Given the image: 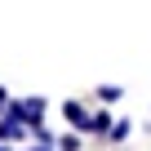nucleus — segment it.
<instances>
[{
  "instance_id": "1a4fd4ad",
  "label": "nucleus",
  "mask_w": 151,
  "mask_h": 151,
  "mask_svg": "<svg viewBox=\"0 0 151 151\" xmlns=\"http://www.w3.org/2000/svg\"><path fill=\"white\" fill-rule=\"evenodd\" d=\"M0 151H9V142H0Z\"/></svg>"
},
{
  "instance_id": "39448f33",
  "label": "nucleus",
  "mask_w": 151,
  "mask_h": 151,
  "mask_svg": "<svg viewBox=\"0 0 151 151\" xmlns=\"http://www.w3.org/2000/svg\"><path fill=\"white\" fill-rule=\"evenodd\" d=\"M129 129H133V124H129V120H116V129H111V133H107V138H111V142H124V138H129Z\"/></svg>"
},
{
  "instance_id": "6e6552de",
  "label": "nucleus",
  "mask_w": 151,
  "mask_h": 151,
  "mask_svg": "<svg viewBox=\"0 0 151 151\" xmlns=\"http://www.w3.org/2000/svg\"><path fill=\"white\" fill-rule=\"evenodd\" d=\"M0 111H9V93L5 89H0Z\"/></svg>"
},
{
  "instance_id": "f257e3e1",
  "label": "nucleus",
  "mask_w": 151,
  "mask_h": 151,
  "mask_svg": "<svg viewBox=\"0 0 151 151\" xmlns=\"http://www.w3.org/2000/svg\"><path fill=\"white\" fill-rule=\"evenodd\" d=\"M36 129L22 120V116H14V111H5L0 116V142H22V138H31Z\"/></svg>"
},
{
  "instance_id": "423d86ee",
  "label": "nucleus",
  "mask_w": 151,
  "mask_h": 151,
  "mask_svg": "<svg viewBox=\"0 0 151 151\" xmlns=\"http://www.w3.org/2000/svg\"><path fill=\"white\" fill-rule=\"evenodd\" d=\"M58 151H80V138H76V133H62L58 138Z\"/></svg>"
},
{
  "instance_id": "7ed1b4c3",
  "label": "nucleus",
  "mask_w": 151,
  "mask_h": 151,
  "mask_svg": "<svg viewBox=\"0 0 151 151\" xmlns=\"http://www.w3.org/2000/svg\"><path fill=\"white\" fill-rule=\"evenodd\" d=\"M62 120H67V124H76L80 133H89V124H93V116H89L80 102H76V98H67V102H62Z\"/></svg>"
},
{
  "instance_id": "20e7f679",
  "label": "nucleus",
  "mask_w": 151,
  "mask_h": 151,
  "mask_svg": "<svg viewBox=\"0 0 151 151\" xmlns=\"http://www.w3.org/2000/svg\"><path fill=\"white\" fill-rule=\"evenodd\" d=\"M111 129H116V124H111V116H107V111H98V116H93V124H89V133H111Z\"/></svg>"
},
{
  "instance_id": "f03ea898",
  "label": "nucleus",
  "mask_w": 151,
  "mask_h": 151,
  "mask_svg": "<svg viewBox=\"0 0 151 151\" xmlns=\"http://www.w3.org/2000/svg\"><path fill=\"white\" fill-rule=\"evenodd\" d=\"M9 111L22 116L31 129H40V120H45V98H18V102H9Z\"/></svg>"
},
{
  "instance_id": "0eeeda50",
  "label": "nucleus",
  "mask_w": 151,
  "mask_h": 151,
  "mask_svg": "<svg viewBox=\"0 0 151 151\" xmlns=\"http://www.w3.org/2000/svg\"><path fill=\"white\" fill-rule=\"evenodd\" d=\"M120 93H124V89H120V85H102V89H98V98H102V102H116V98H120Z\"/></svg>"
}]
</instances>
